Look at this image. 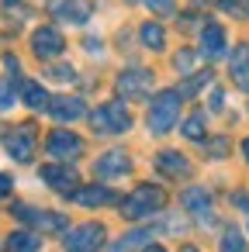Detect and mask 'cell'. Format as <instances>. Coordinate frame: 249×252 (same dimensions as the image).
<instances>
[{
    "label": "cell",
    "mask_w": 249,
    "mask_h": 252,
    "mask_svg": "<svg viewBox=\"0 0 249 252\" xmlns=\"http://www.w3.org/2000/svg\"><path fill=\"white\" fill-rule=\"evenodd\" d=\"M11 190H14V176L11 173H0V200H4Z\"/></svg>",
    "instance_id": "cell-32"
},
{
    "label": "cell",
    "mask_w": 249,
    "mask_h": 252,
    "mask_svg": "<svg viewBox=\"0 0 249 252\" xmlns=\"http://www.w3.org/2000/svg\"><path fill=\"white\" fill-rule=\"evenodd\" d=\"M225 152H228V142L225 138H211L208 142V156L211 159H225Z\"/></svg>",
    "instance_id": "cell-31"
},
{
    "label": "cell",
    "mask_w": 249,
    "mask_h": 252,
    "mask_svg": "<svg viewBox=\"0 0 249 252\" xmlns=\"http://www.w3.org/2000/svg\"><path fill=\"white\" fill-rule=\"evenodd\" d=\"M56 121H80L83 114H87V104L80 100V97H70V94H63V97H49V107H45Z\"/></svg>",
    "instance_id": "cell-15"
},
{
    "label": "cell",
    "mask_w": 249,
    "mask_h": 252,
    "mask_svg": "<svg viewBox=\"0 0 249 252\" xmlns=\"http://www.w3.org/2000/svg\"><path fill=\"white\" fill-rule=\"evenodd\" d=\"M242 156H246V162H249V138L242 142Z\"/></svg>",
    "instance_id": "cell-36"
},
{
    "label": "cell",
    "mask_w": 249,
    "mask_h": 252,
    "mask_svg": "<svg viewBox=\"0 0 249 252\" xmlns=\"http://www.w3.org/2000/svg\"><path fill=\"white\" fill-rule=\"evenodd\" d=\"M132 111H128V100H104L101 107L90 111V128L97 135H125L132 131Z\"/></svg>",
    "instance_id": "cell-3"
},
{
    "label": "cell",
    "mask_w": 249,
    "mask_h": 252,
    "mask_svg": "<svg viewBox=\"0 0 249 252\" xmlns=\"http://www.w3.org/2000/svg\"><path fill=\"white\" fill-rule=\"evenodd\" d=\"M214 76H211V69H201V73H190L180 87H177V94L180 97H194V94H201V87H208Z\"/></svg>",
    "instance_id": "cell-23"
},
{
    "label": "cell",
    "mask_w": 249,
    "mask_h": 252,
    "mask_svg": "<svg viewBox=\"0 0 249 252\" xmlns=\"http://www.w3.org/2000/svg\"><path fill=\"white\" fill-rule=\"evenodd\" d=\"M135 35H139V42L149 52H163L166 49V28H163V21H142Z\"/></svg>",
    "instance_id": "cell-20"
},
{
    "label": "cell",
    "mask_w": 249,
    "mask_h": 252,
    "mask_svg": "<svg viewBox=\"0 0 249 252\" xmlns=\"http://www.w3.org/2000/svg\"><path fill=\"white\" fill-rule=\"evenodd\" d=\"M73 200L83 207H107V204H118V193L107 190L104 183H90L87 190H73Z\"/></svg>",
    "instance_id": "cell-17"
},
{
    "label": "cell",
    "mask_w": 249,
    "mask_h": 252,
    "mask_svg": "<svg viewBox=\"0 0 249 252\" xmlns=\"http://www.w3.org/2000/svg\"><path fill=\"white\" fill-rule=\"evenodd\" d=\"M180 104H183V97H180L177 90H159V94L152 97V104H149V114H145L149 131H152V135H166L170 128H177V121H180Z\"/></svg>",
    "instance_id": "cell-4"
},
{
    "label": "cell",
    "mask_w": 249,
    "mask_h": 252,
    "mask_svg": "<svg viewBox=\"0 0 249 252\" xmlns=\"http://www.w3.org/2000/svg\"><path fill=\"white\" fill-rule=\"evenodd\" d=\"M83 149H87V142L70 128H52L45 135V156H52L56 162H73L83 156Z\"/></svg>",
    "instance_id": "cell-6"
},
{
    "label": "cell",
    "mask_w": 249,
    "mask_h": 252,
    "mask_svg": "<svg viewBox=\"0 0 249 252\" xmlns=\"http://www.w3.org/2000/svg\"><path fill=\"white\" fill-rule=\"evenodd\" d=\"M4 249H7V252H38V249H42V235L32 231V228L11 231V235L4 238Z\"/></svg>",
    "instance_id": "cell-21"
},
{
    "label": "cell",
    "mask_w": 249,
    "mask_h": 252,
    "mask_svg": "<svg viewBox=\"0 0 249 252\" xmlns=\"http://www.w3.org/2000/svg\"><path fill=\"white\" fill-rule=\"evenodd\" d=\"M149 238H152V231H145V228H142V231H128V235H121L118 242H111L107 252H132V249L142 252V249L149 245Z\"/></svg>",
    "instance_id": "cell-22"
},
{
    "label": "cell",
    "mask_w": 249,
    "mask_h": 252,
    "mask_svg": "<svg viewBox=\"0 0 249 252\" xmlns=\"http://www.w3.org/2000/svg\"><path fill=\"white\" fill-rule=\"evenodd\" d=\"M142 252H166V249H163V245H152V242H149V245H145Z\"/></svg>",
    "instance_id": "cell-35"
},
{
    "label": "cell",
    "mask_w": 249,
    "mask_h": 252,
    "mask_svg": "<svg viewBox=\"0 0 249 252\" xmlns=\"http://www.w3.org/2000/svg\"><path fill=\"white\" fill-rule=\"evenodd\" d=\"M218 252H246V238L239 228H225L221 242H218Z\"/></svg>",
    "instance_id": "cell-26"
},
{
    "label": "cell",
    "mask_w": 249,
    "mask_h": 252,
    "mask_svg": "<svg viewBox=\"0 0 249 252\" xmlns=\"http://www.w3.org/2000/svg\"><path fill=\"white\" fill-rule=\"evenodd\" d=\"M104 235H107V228L101 221H87L80 228H70L63 245H66V252H97L104 245Z\"/></svg>",
    "instance_id": "cell-9"
},
{
    "label": "cell",
    "mask_w": 249,
    "mask_h": 252,
    "mask_svg": "<svg viewBox=\"0 0 249 252\" xmlns=\"http://www.w3.org/2000/svg\"><path fill=\"white\" fill-rule=\"evenodd\" d=\"M221 107H225V94L214 90V94H211V111H221Z\"/></svg>",
    "instance_id": "cell-33"
},
{
    "label": "cell",
    "mask_w": 249,
    "mask_h": 252,
    "mask_svg": "<svg viewBox=\"0 0 249 252\" xmlns=\"http://www.w3.org/2000/svg\"><path fill=\"white\" fill-rule=\"evenodd\" d=\"M228 73H232V83L249 94V42H239L228 56Z\"/></svg>",
    "instance_id": "cell-16"
},
{
    "label": "cell",
    "mask_w": 249,
    "mask_h": 252,
    "mask_svg": "<svg viewBox=\"0 0 249 252\" xmlns=\"http://www.w3.org/2000/svg\"><path fill=\"white\" fill-rule=\"evenodd\" d=\"M218 7L235 18H249V0H218Z\"/></svg>",
    "instance_id": "cell-30"
},
{
    "label": "cell",
    "mask_w": 249,
    "mask_h": 252,
    "mask_svg": "<svg viewBox=\"0 0 249 252\" xmlns=\"http://www.w3.org/2000/svg\"><path fill=\"white\" fill-rule=\"evenodd\" d=\"M18 100H21L28 111H45V107H49V94H45V87L35 83V80H21V87H18Z\"/></svg>",
    "instance_id": "cell-19"
},
{
    "label": "cell",
    "mask_w": 249,
    "mask_h": 252,
    "mask_svg": "<svg viewBox=\"0 0 249 252\" xmlns=\"http://www.w3.org/2000/svg\"><path fill=\"white\" fill-rule=\"evenodd\" d=\"M118 100H145L152 94V69H125L114 80Z\"/></svg>",
    "instance_id": "cell-7"
},
{
    "label": "cell",
    "mask_w": 249,
    "mask_h": 252,
    "mask_svg": "<svg viewBox=\"0 0 249 252\" xmlns=\"http://www.w3.org/2000/svg\"><path fill=\"white\" fill-rule=\"evenodd\" d=\"M18 87L21 83H14V80H0V111H7L18 100Z\"/></svg>",
    "instance_id": "cell-29"
},
{
    "label": "cell",
    "mask_w": 249,
    "mask_h": 252,
    "mask_svg": "<svg viewBox=\"0 0 249 252\" xmlns=\"http://www.w3.org/2000/svg\"><path fill=\"white\" fill-rule=\"evenodd\" d=\"M45 11L52 21H63V25H87L94 14L90 0H45Z\"/></svg>",
    "instance_id": "cell-11"
},
{
    "label": "cell",
    "mask_w": 249,
    "mask_h": 252,
    "mask_svg": "<svg viewBox=\"0 0 249 252\" xmlns=\"http://www.w3.org/2000/svg\"><path fill=\"white\" fill-rule=\"evenodd\" d=\"M194 63H197V49H194V45H187V49H180V52L173 56V66H177L183 76L197 73V69H194Z\"/></svg>",
    "instance_id": "cell-27"
},
{
    "label": "cell",
    "mask_w": 249,
    "mask_h": 252,
    "mask_svg": "<svg viewBox=\"0 0 249 252\" xmlns=\"http://www.w3.org/2000/svg\"><path fill=\"white\" fill-rule=\"evenodd\" d=\"M0 145L14 162H32L35 149H38V125L35 121H18V125H4L0 128Z\"/></svg>",
    "instance_id": "cell-1"
},
{
    "label": "cell",
    "mask_w": 249,
    "mask_h": 252,
    "mask_svg": "<svg viewBox=\"0 0 249 252\" xmlns=\"http://www.w3.org/2000/svg\"><path fill=\"white\" fill-rule=\"evenodd\" d=\"M156 169L170 180H187L190 176V159L177 149H163V152H156Z\"/></svg>",
    "instance_id": "cell-14"
},
{
    "label": "cell",
    "mask_w": 249,
    "mask_h": 252,
    "mask_svg": "<svg viewBox=\"0 0 249 252\" xmlns=\"http://www.w3.org/2000/svg\"><path fill=\"white\" fill-rule=\"evenodd\" d=\"M18 221H25L32 231H66V218L59 211H42V207H28V204H14L11 211Z\"/></svg>",
    "instance_id": "cell-8"
},
{
    "label": "cell",
    "mask_w": 249,
    "mask_h": 252,
    "mask_svg": "<svg viewBox=\"0 0 249 252\" xmlns=\"http://www.w3.org/2000/svg\"><path fill=\"white\" fill-rule=\"evenodd\" d=\"M166 207V190L159 183H142L135 187L125 200H121V214L128 221H142V218H152Z\"/></svg>",
    "instance_id": "cell-2"
},
{
    "label": "cell",
    "mask_w": 249,
    "mask_h": 252,
    "mask_svg": "<svg viewBox=\"0 0 249 252\" xmlns=\"http://www.w3.org/2000/svg\"><path fill=\"white\" fill-rule=\"evenodd\" d=\"M183 207H187L194 218H201L204 224L211 221V193H208L204 187H187V190H183Z\"/></svg>",
    "instance_id": "cell-18"
},
{
    "label": "cell",
    "mask_w": 249,
    "mask_h": 252,
    "mask_svg": "<svg viewBox=\"0 0 249 252\" xmlns=\"http://www.w3.org/2000/svg\"><path fill=\"white\" fill-rule=\"evenodd\" d=\"M94 173H97L101 180L128 176V173H132V159H128V152H121V149H111V152H104V156L94 162Z\"/></svg>",
    "instance_id": "cell-13"
},
{
    "label": "cell",
    "mask_w": 249,
    "mask_h": 252,
    "mask_svg": "<svg viewBox=\"0 0 249 252\" xmlns=\"http://www.w3.org/2000/svg\"><path fill=\"white\" fill-rule=\"evenodd\" d=\"M142 4H145V11H152L159 21H173L177 14H180V7H177V0H142Z\"/></svg>",
    "instance_id": "cell-24"
},
{
    "label": "cell",
    "mask_w": 249,
    "mask_h": 252,
    "mask_svg": "<svg viewBox=\"0 0 249 252\" xmlns=\"http://www.w3.org/2000/svg\"><path fill=\"white\" fill-rule=\"evenodd\" d=\"M197 56H204V59H221L225 52H228V32L218 25V21H204L201 25V32H197Z\"/></svg>",
    "instance_id": "cell-10"
},
{
    "label": "cell",
    "mask_w": 249,
    "mask_h": 252,
    "mask_svg": "<svg viewBox=\"0 0 249 252\" xmlns=\"http://www.w3.org/2000/svg\"><path fill=\"white\" fill-rule=\"evenodd\" d=\"M28 49L38 63H56L66 52V35L59 32V25H38L28 35Z\"/></svg>",
    "instance_id": "cell-5"
},
{
    "label": "cell",
    "mask_w": 249,
    "mask_h": 252,
    "mask_svg": "<svg viewBox=\"0 0 249 252\" xmlns=\"http://www.w3.org/2000/svg\"><path fill=\"white\" fill-rule=\"evenodd\" d=\"M183 135H187L190 142H201V138H204V114H201V111H194V114L183 121Z\"/></svg>",
    "instance_id": "cell-28"
},
{
    "label": "cell",
    "mask_w": 249,
    "mask_h": 252,
    "mask_svg": "<svg viewBox=\"0 0 249 252\" xmlns=\"http://www.w3.org/2000/svg\"><path fill=\"white\" fill-rule=\"evenodd\" d=\"M232 200H235V204H239V207H246V211H249V197H246V193H235V197H232Z\"/></svg>",
    "instance_id": "cell-34"
},
{
    "label": "cell",
    "mask_w": 249,
    "mask_h": 252,
    "mask_svg": "<svg viewBox=\"0 0 249 252\" xmlns=\"http://www.w3.org/2000/svg\"><path fill=\"white\" fill-rule=\"evenodd\" d=\"M45 80H52V83H73L76 80V69L70 63H49L45 66Z\"/></svg>",
    "instance_id": "cell-25"
},
{
    "label": "cell",
    "mask_w": 249,
    "mask_h": 252,
    "mask_svg": "<svg viewBox=\"0 0 249 252\" xmlns=\"http://www.w3.org/2000/svg\"><path fill=\"white\" fill-rule=\"evenodd\" d=\"M38 176H42V183H45L49 190H59V193H66V197H73V190H76V183H80V173H76L70 162H49V166L38 169Z\"/></svg>",
    "instance_id": "cell-12"
}]
</instances>
